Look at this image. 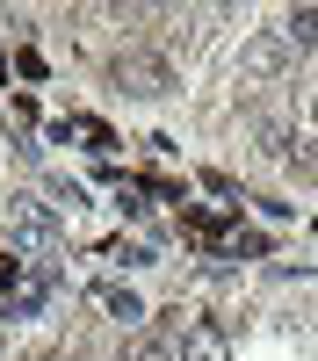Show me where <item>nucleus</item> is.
I'll list each match as a JSON object with an SVG mask.
<instances>
[{
  "label": "nucleus",
  "instance_id": "nucleus-4",
  "mask_svg": "<svg viewBox=\"0 0 318 361\" xmlns=\"http://www.w3.org/2000/svg\"><path fill=\"white\" fill-rule=\"evenodd\" d=\"M15 224H22V238H29V246H44V238H51V217H44V209L29 202V195L15 202Z\"/></svg>",
  "mask_w": 318,
  "mask_h": 361
},
{
  "label": "nucleus",
  "instance_id": "nucleus-1",
  "mask_svg": "<svg viewBox=\"0 0 318 361\" xmlns=\"http://www.w3.org/2000/svg\"><path fill=\"white\" fill-rule=\"evenodd\" d=\"M289 66H297V44H289L282 29H268V37H253V44L239 51V80H246V87H268V80H282Z\"/></svg>",
  "mask_w": 318,
  "mask_h": 361
},
{
  "label": "nucleus",
  "instance_id": "nucleus-6",
  "mask_svg": "<svg viewBox=\"0 0 318 361\" xmlns=\"http://www.w3.org/2000/svg\"><path fill=\"white\" fill-rule=\"evenodd\" d=\"M123 361H166V347H159V340H130V354H123Z\"/></svg>",
  "mask_w": 318,
  "mask_h": 361
},
{
  "label": "nucleus",
  "instance_id": "nucleus-5",
  "mask_svg": "<svg viewBox=\"0 0 318 361\" xmlns=\"http://www.w3.org/2000/svg\"><path fill=\"white\" fill-rule=\"evenodd\" d=\"M260 145H268V159H289V130H282V123L260 130Z\"/></svg>",
  "mask_w": 318,
  "mask_h": 361
},
{
  "label": "nucleus",
  "instance_id": "nucleus-3",
  "mask_svg": "<svg viewBox=\"0 0 318 361\" xmlns=\"http://www.w3.org/2000/svg\"><path fill=\"white\" fill-rule=\"evenodd\" d=\"M282 37L297 44V58H304V51L318 44V8H289V22H282Z\"/></svg>",
  "mask_w": 318,
  "mask_h": 361
},
{
  "label": "nucleus",
  "instance_id": "nucleus-2",
  "mask_svg": "<svg viewBox=\"0 0 318 361\" xmlns=\"http://www.w3.org/2000/svg\"><path fill=\"white\" fill-rule=\"evenodd\" d=\"M116 80H123L130 87V94H166V66H159V58H123V66H116Z\"/></svg>",
  "mask_w": 318,
  "mask_h": 361
}]
</instances>
